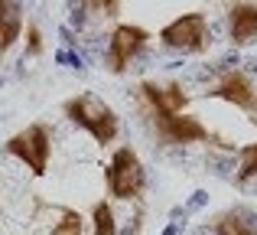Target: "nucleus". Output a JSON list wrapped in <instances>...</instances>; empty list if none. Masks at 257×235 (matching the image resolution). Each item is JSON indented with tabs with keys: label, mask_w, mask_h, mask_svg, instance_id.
<instances>
[{
	"label": "nucleus",
	"mask_w": 257,
	"mask_h": 235,
	"mask_svg": "<svg viewBox=\"0 0 257 235\" xmlns=\"http://www.w3.org/2000/svg\"><path fill=\"white\" fill-rule=\"evenodd\" d=\"M62 115L69 118V124L82 127L94 144L107 147L120 137V118L104 98L91 95V92H78V95L62 102Z\"/></svg>",
	"instance_id": "nucleus-1"
},
{
	"label": "nucleus",
	"mask_w": 257,
	"mask_h": 235,
	"mask_svg": "<svg viewBox=\"0 0 257 235\" xmlns=\"http://www.w3.org/2000/svg\"><path fill=\"white\" fill-rule=\"evenodd\" d=\"M104 183L107 193L120 203H140L147 193V167L140 160V153L134 150L131 144H120L117 150L111 153L104 170Z\"/></svg>",
	"instance_id": "nucleus-2"
},
{
	"label": "nucleus",
	"mask_w": 257,
	"mask_h": 235,
	"mask_svg": "<svg viewBox=\"0 0 257 235\" xmlns=\"http://www.w3.org/2000/svg\"><path fill=\"white\" fill-rule=\"evenodd\" d=\"M4 153L26 167L33 177H46L49 173V160H52V127L43 121L20 127L17 134H10L4 144Z\"/></svg>",
	"instance_id": "nucleus-3"
},
{
	"label": "nucleus",
	"mask_w": 257,
	"mask_h": 235,
	"mask_svg": "<svg viewBox=\"0 0 257 235\" xmlns=\"http://www.w3.org/2000/svg\"><path fill=\"white\" fill-rule=\"evenodd\" d=\"M160 43L173 52H182V56H199V52L208 49L212 43V23H208L205 13L199 10H189V13H179L176 20L160 30Z\"/></svg>",
	"instance_id": "nucleus-4"
},
{
	"label": "nucleus",
	"mask_w": 257,
	"mask_h": 235,
	"mask_svg": "<svg viewBox=\"0 0 257 235\" xmlns=\"http://www.w3.org/2000/svg\"><path fill=\"white\" fill-rule=\"evenodd\" d=\"M147 46H150V30H144L140 23H117L107 36L104 69L111 75H124L131 69V62H137L144 56Z\"/></svg>",
	"instance_id": "nucleus-5"
},
{
	"label": "nucleus",
	"mask_w": 257,
	"mask_h": 235,
	"mask_svg": "<svg viewBox=\"0 0 257 235\" xmlns=\"http://www.w3.org/2000/svg\"><path fill=\"white\" fill-rule=\"evenodd\" d=\"M147 121L153 127V137L166 147H189L212 140V131L189 111H182V115H147Z\"/></svg>",
	"instance_id": "nucleus-6"
},
{
	"label": "nucleus",
	"mask_w": 257,
	"mask_h": 235,
	"mask_svg": "<svg viewBox=\"0 0 257 235\" xmlns=\"http://www.w3.org/2000/svg\"><path fill=\"white\" fill-rule=\"evenodd\" d=\"M134 95H137L144 115H182L186 105H189V92L182 89V82H176V79H166V82L144 79Z\"/></svg>",
	"instance_id": "nucleus-7"
},
{
	"label": "nucleus",
	"mask_w": 257,
	"mask_h": 235,
	"mask_svg": "<svg viewBox=\"0 0 257 235\" xmlns=\"http://www.w3.org/2000/svg\"><path fill=\"white\" fill-rule=\"evenodd\" d=\"M208 98L228 102L231 108L244 111V115L251 118L254 108H257V85H254V79L247 75L244 69H228V72H221L218 82L208 89Z\"/></svg>",
	"instance_id": "nucleus-8"
},
{
	"label": "nucleus",
	"mask_w": 257,
	"mask_h": 235,
	"mask_svg": "<svg viewBox=\"0 0 257 235\" xmlns=\"http://www.w3.org/2000/svg\"><path fill=\"white\" fill-rule=\"evenodd\" d=\"M228 39L234 46L257 43V4L254 0H234L228 7Z\"/></svg>",
	"instance_id": "nucleus-9"
},
{
	"label": "nucleus",
	"mask_w": 257,
	"mask_h": 235,
	"mask_svg": "<svg viewBox=\"0 0 257 235\" xmlns=\"http://www.w3.org/2000/svg\"><path fill=\"white\" fill-rule=\"evenodd\" d=\"M26 10L23 0H0V59L13 52V46L23 39Z\"/></svg>",
	"instance_id": "nucleus-10"
},
{
	"label": "nucleus",
	"mask_w": 257,
	"mask_h": 235,
	"mask_svg": "<svg viewBox=\"0 0 257 235\" xmlns=\"http://www.w3.org/2000/svg\"><path fill=\"white\" fill-rule=\"evenodd\" d=\"M212 235H257V216L247 206H231L212 219Z\"/></svg>",
	"instance_id": "nucleus-11"
},
{
	"label": "nucleus",
	"mask_w": 257,
	"mask_h": 235,
	"mask_svg": "<svg viewBox=\"0 0 257 235\" xmlns=\"http://www.w3.org/2000/svg\"><path fill=\"white\" fill-rule=\"evenodd\" d=\"M234 190L241 196H257V140L238 147V167H234Z\"/></svg>",
	"instance_id": "nucleus-12"
},
{
	"label": "nucleus",
	"mask_w": 257,
	"mask_h": 235,
	"mask_svg": "<svg viewBox=\"0 0 257 235\" xmlns=\"http://www.w3.org/2000/svg\"><path fill=\"white\" fill-rule=\"evenodd\" d=\"M91 235H120L117 219H114V209L107 199H98L91 206Z\"/></svg>",
	"instance_id": "nucleus-13"
},
{
	"label": "nucleus",
	"mask_w": 257,
	"mask_h": 235,
	"mask_svg": "<svg viewBox=\"0 0 257 235\" xmlns=\"http://www.w3.org/2000/svg\"><path fill=\"white\" fill-rule=\"evenodd\" d=\"M49 235H85V219H82V212L62 206V209H59V222H52Z\"/></svg>",
	"instance_id": "nucleus-14"
},
{
	"label": "nucleus",
	"mask_w": 257,
	"mask_h": 235,
	"mask_svg": "<svg viewBox=\"0 0 257 235\" xmlns=\"http://www.w3.org/2000/svg\"><path fill=\"white\" fill-rule=\"evenodd\" d=\"M43 52H46V39H43L39 23H26V56L23 59H39Z\"/></svg>",
	"instance_id": "nucleus-15"
},
{
	"label": "nucleus",
	"mask_w": 257,
	"mask_h": 235,
	"mask_svg": "<svg viewBox=\"0 0 257 235\" xmlns=\"http://www.w3.org/2000/svg\"><path fill=\"white\" fill-rule=\"evenodd\" d=\"M82 7L91 10V13H98V17H117L120 0H82Z\"/></svg>",
	"instance_id": "nucleus-16"
},
{
	"label": "nucleus",
	"mask_w": 257,
	"mask_h": 235,
	"mask_svg": "<svg viewBox=\"0 0 257 235\" xmlns=\"http://www.w3.org/2000/svg\"><path fill=\"white\" fill-rule=\"evenodd\" d=\"M251 121H254V124H257V108H254V115H251Z\"/></svg>",
	"instance_id": "nucleus-17"
}]
</instances>
